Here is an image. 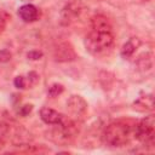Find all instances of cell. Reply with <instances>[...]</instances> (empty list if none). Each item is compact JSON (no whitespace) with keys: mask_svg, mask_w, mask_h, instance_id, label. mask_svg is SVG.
<instances>
[{"mask_svg":"<svg viewBox=\"0 0 155 155\" xmlns=\"http://www.w3.org/2000/svg\"><path fill=\"white\" fill-rule=\"evenodd\" d=\"M114 45V35L111 25L103 16H96L92 18L91 31L85 39L86 50L96 57L107 54Z\"/></svg>","mask_w":155,"mask_h":155,"instance_id":"6da1fadb","label":"cell"},{"mask_svg":"<svg viewBox=\"0 0 155 155\" xmlns=\"http://www.w3.org/2000/svg\"><path fill=\"white\" fill-rule=\"evenodd\" d=\"M131 136H133V130L131 126L124 122H114L105 128L103 138L105 144L109 147L119 148L126 145L130 142Z\"/></svg>","mask_w":155,"mask_h":155,"instance_id":"7a4b0ae2","label":"cell"},{"mask_svg":"<svg viewBox=\"0 0 155 155\" xmlns=\"http://www.w3.org/2000/svg\"><path fill=\"white\" fill-rule=\"evenodd\" d=\"M133 136L144 144H153L155 137V119L154 115L145 116L133 128Z\"/></svg>","mask_w":155,"mask_h":155,"instance_id":"3957f363","label":"cell"},{"mask_svg":"<svg viewBox=\"0 0 155 155\" xmlns=\"http://www.w3.org/2000/svg\"><path fill=\"white\" fill-rule=\"evenodd\" d=\"M18 16L19 18L25 22V23H33L35 21L39 19L40 17V11L36 6L31 5V4H25V5H22L19 8H18Z\"/></svg>","mask_w":155,"mask_h":155,"instance_id":"277c9868","label":"cell"},{"mask_svg":"<svg viewBox=\"0 0 155 155\" xmlns=\"http://www.w3.org/2000/svg\"><path fill=\"white\" fill-rule=\"evenodd\" d=\"M40 117L47 125H58L64 119V116L61 113L48 107H42L40 109Z\"/></svg>","mask_w":155,"mask_h":155,"instance_id":"5b68a950","label":"cell"},{"mask_svg":"<svg viewBox=\"0 0 155 155\" xmlns=\"http://www.w3.org/2000/svg\"><path fill=\"white\" fill-rule=\"evenodd\" d=\"M69 110L71 114H74L75 116H80L84 115L86 109H87V104L86 102L80 97V96H71L70 99L67 103Z\"/></svg>","mask_w":155,"mask_h":155,"instance_id":"8992f818","label":"cell"},{"mask_svg":"<svg viewBox=\"0 0 155 155\" xmlns=\"http://www.w3.org/2000/svg\"><path fill=\"white\" fill-rule=\"evenodd\" d=\"M139 40L138 39H136V38H132V39H130L124 46H122V48H121V56H122V58H130L134 52H136V50H137V47L139 46Z\"/></svg>","mask_w":155,"mask_h":155,"instance_id":"52a82bcc","label":"cell"},{"mask_svg":"<svg viewBox=\"0 0 155 155\" xmlns=\"http://www.w3.org/2000/svg\"><path fill=\"white\" fill-rule=\"evenodd\" d=\"M7 137H8V125L0 121V149L5 145Z\"/></svg>","mask_w":155,"mask_h":155,"instance_id":"ba28073f","label":"cell"},{"mask_svg":"<svg viewBox=\"0 0 155 155\" xmlns=\"http://www.w3.org/2000/svg\"><path fill=\"white\" fill-rule=\"evenodd\" d=\"M63 86L61 85V84H53L52 86H50L48 87V91H47V93H48V96L50 97H57L58 94H61L62 92H63Z\"/></svg>","mask_w":155,"mask_h":155,"instance_id":"9c48e42d","label":"cell"},{"mask_svg":"<svg viewBox=\"0 0 155 155\" xmlns=\"http://www.w3.org/2000/svg\"><path fill=\"white\" fill-rule=\"evenodd\" d=\"M8 19H10L8 13H7L6 11H4V10H1V8H0V33L6 28Z\"/></svg>","mask_w":155,"mask_h":155,"instance_id":"30bf717a","label":"cell"},{"mask_svg":"<svg viewBox=\"0 0 155 155\" xmlns=\"http://www.w3.org/2000/svg\"><path fill=\"white\" fill-rule=\"evenodd\" d=\"M13 84H15V86H16L17 88H25L28 82H27V79H25L24 76H17V78L15 79Z\"/></svg>","mask_w":155,"mask_h":155,"instance_id":"8fae6325","label":"cell"},{"mask_svg":"<svg viewBox=\"0 0 155 155\" xmlns=\"http://www.w3.org/2000/svg\"><path fill=\"white\" fill-rule=\"evenodd\" d=\"M11 59V53L7 50H1L0 51V63H6Z\"/></svg>","mask_w":155,"mask_h":155,"instance_id":"7c38bea8","label":"cell"},{"mask_svg":"<svg viewBox=\"0 0 155 155\" xmlns=\"http://www.w3.org/2000/svg\"><path fill=\"white\" fill-rule=\"evenodd\" d=\"M42 57V53L39 51H30L28 53V58L29 59H40Z\"/></svg>","mask_w":155,"mask_h":155,"instance_id":"4fadbf2b","label":"cell"},{"mask_svg":"<svg viewBox=\"0 0 155 155\" xmlns=\"http://www.w3.org/2000/svg\"><path fill=\"white\" fill-rule=\"evenodd\" d=\"M22 1H31V0H22Z\"/></svg>","mask_w":155,"mask_h":155,"instance_id":"5bb4252c","label":"cell"}]
</instances>
